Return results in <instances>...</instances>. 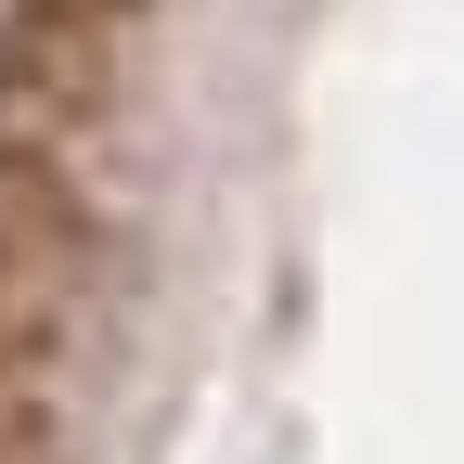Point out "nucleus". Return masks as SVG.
Segmentation results:
<instances>
[{
	"label": "nucleus",
	"instance_id": "nucleus-1",
	"mask_svg": "<svg viewBox=\"0 0 464 464\" xmlns=\"http://www.w3.org/2000/svg\"><path fill=\"white\" fill-rule=\"evenodd\" d=\"M103 297H116V232L91 194V155L0 142V400L14 413L65 400V362L91 348Z\"/></svg>",
	"mask_w": 464,
	"mask_h": 464
}]
</instances>
